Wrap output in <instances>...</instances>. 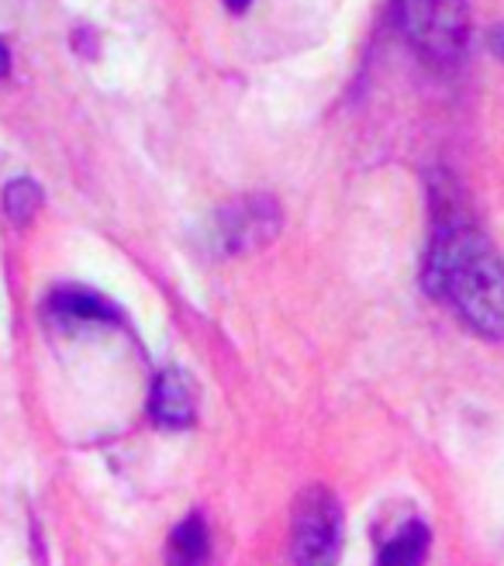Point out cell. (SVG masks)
<instances>
[{
    "label": "cell",
    "mask_w": 504,
    "mask_h": 566,
    "mask_svg": "<svg viewBox=\"0 0 504 566\" xmlns=\"http://www.w3.org/2000/svg\"><path fill=\"white\" fill-rule=\"evenodd\" d=\"M39 205H42V190H39L35 180H14L8 187V193H4V208H8V214L18 224L32 221V214L39 211Z\"/></svg>",
    "instance_id": "obj_9"
},
{
    "label": "cell",
    "mask_w": 504,
    "mask_h": 566,
    "mask_svg": "<svg viewBox=\"0 0 504 566\" xmlns=\"http://www.w3.org/2000/svg\"><path fill=\"white\" fill-rule=\"evenodd\" d=\"M280 229V208L270 197H245L221 211L218 235L225 252H252L263 249Z\"/></svg>",
    "instance_id": "obj_4"
},
{
    "label": "cell",
    "mask_w": 504,
    "mask_h": 566,
    "mask_svg": "<svg viewBox=\"0 0 504 566\" xmlns=\"http://www.w3.org/2000/svg\"><path fill=\"white\" fill-rule=\"evenodd\" d=\"M170 556L180 563H198L208 556V528L201 522V515H190L187 522H180L170 535Z\"/></svg>",
    "instance_id": "obj_8"
},
{
    "label": "cell",
    "mask_w": 504,
    "mask_h": 566,
    "mask_svg": "<svg viewBox=\"0 0 504 566\" xmlns=\"http://www.w3.org/2000/svg\"><path fill=\"white\" fill-rule=\"evenodd\" d=\"M408 42L439 66L460 63L466 49V0H395Z\"/></svg>",
    "instance_id": "obj_2"
},
{
    "label": "cell",
    "mask_w": 504,
    "mask_h": 566,
    "mask_svg": "<svg viewBox=\"0 0 504 566\" xmlns=\"http://www.w3.org/2000/svg\"><path fill=\"white\" fill-rule=\"evenodd\" d=\"M149 411L162 429H187L193 421V394L180 370H162L156 377Z\"/></svg>",
    "instance_id": "obj_5"
},
{
    "label": "cell",
    "mask_w": 504,
    "mask_h": 566,
    "mask_svg": "<svg viewBox=\"0 0 504 566\" xmlns=\"http://www.w3.org/2000/svg\"><path fill=\"white\" fill-rule=\"evenodd\" d=\"M8 66H11V55H8V49H4V45H0V76L8 73Z\"/></svg>",
    "instance_id": "obj_12"
},
{
    "label": "cell",
    "mask_w": 504,
    "mask_h": 566,
    "mask_svg": "<svg viewBox=\"0 0 504 566\" xmlns=\"http://www.w3.org/2000/svg\"><path fill=\"white\" fill-rule=\"evenodd\" d=\"M52 311L60 318H80V322H107L115 318V311H111L107 301H101L97 294L91 291H76V287H66L52 297Z\"/></svg>",
    "instance_id": "obj_6"
},
{
    "label": "cell",
    "mask_w": 504,
    "mask_h": 566,
    "mask_svg": "<svg viewBox=\"0 0 504 566\" xmlns=\"http://www.w3.org/2000/svg\"><path fill=\"white\" fill-rule=\"evenodd\" d=\"M491 49L501 55V60H504V24H497L494 28V32H491Z\"/></svg>",
    "instance_id": "obj_10"
},
{
    "label": "cell",
    "mask_w": 504,
    "mask_h": 566,
    "mask_svg": "<svg viewBox=\"0 0 504 566\" xmlns=\"http://www.w3.org/2000/svg\"><path fill=\"white\" fill-rule=\"evenodd\" d=\"M426 287L450 301L491 338H504V263L470 224L439 229L426 263Z\"/></svg>",
    "instance_id": "obj_1"
},
{
    "label": "cell",
    "mask_w": 504,
    "mask_h": 566,
    "mask_svg": "<svg viewBox=\"0 0 504 566\" xmlns=\"http://www.w3.org/2000/svg\"><path fill=\"white\" fill-rule=\"evenodd\" d=\"M225 4H229V11H235V14H242L249 4H252V0H225Z\"/></svg>",
    "instance_id": "obj_11"
},
{
    "label": "cell",
    "mask_w": 504,
    "mask_h": 566,
    "mask_svg": "<svg viewBox=\"0 0 504 566\" xmlns=\"http://www.w3.org/2000/svg\"><path fill=\"white\" fill-rule=\"evenodd\" d=\"M343 543V507L332 491L307 488L294 504L291 556L297 563H325Z\"/></svg>",
    "instance_id": "obj_3"
},
{
    "label": "cell",
    "mask_w": 504,
    "mask_h": 566,
    "mask_svg": "<svg viewBox=\"0 0 504 566\" xmlns=\"http://www.w3.org/2000/svg\"><path fill=\"white\" fill-rule=\"evenodd\" d=\"M429 528L422 522H411L380 549V563H418L429 553Z\"/></svg>",
    "instance_id": "obj_7"
}]
</instances>
